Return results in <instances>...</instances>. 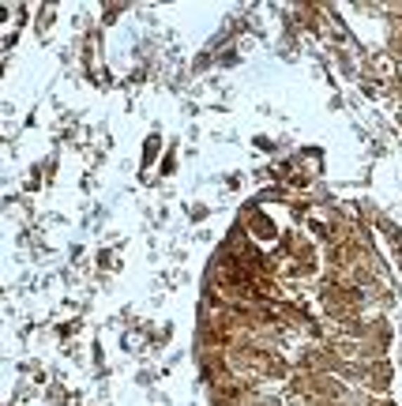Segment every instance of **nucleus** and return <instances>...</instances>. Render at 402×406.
<instances>
[{"label": "nucleus", "mask_w": 402, "mask_h": 406, "mask_svg": "<svg viewBox=\"0 0 402 406\" xmlns=\"http://www.w3.org/2000/svg\"><path fill=\"white\" fill-rule=\"evenodd\" d=\"M245 229H248V234H252L256 241H271V237H275V222H271V218L259 211V207H252V211H248Z\"/></svg>", "instance_id": "f257e3e1"}, {"label": "nucleus", "mask_w": 402, "mask_h": 406, "mask_svg": "<svg viewBox=\"0 0 402 406\" xmlns=\"http://www.w3.org/2000/svg\"><path fill=\"white\" fill-rule=\"evenodd\" d=\"M158 147H162V136H158V132H155V136H150L147 144H143V162H147V166H150V162H155V155H158Z\"/></svg>", "instance_id": "f03ea898"}]
</instances>
